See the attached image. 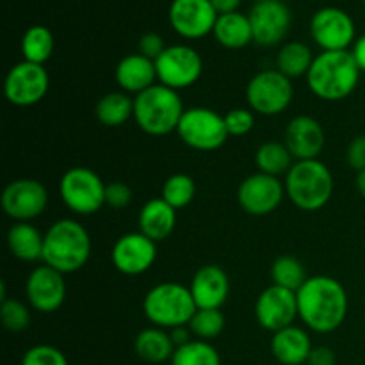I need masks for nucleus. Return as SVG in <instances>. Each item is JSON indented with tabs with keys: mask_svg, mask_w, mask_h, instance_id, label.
I'll return each mask as SVG.
<instances>
[{
	"mask_svg": "<svg viewBox=\"0 0 365 365\" xmlns=\"http://www.w3.org/2000/svg\"><path fill=\"white\" fill-rule=\"evenodd\" d=\"M298 317L316 334H331L344 324L349 298L344 285L327 274L307 278L296 291Z\"/></svg>",
	"mask_w": 365,
	"mask_h": 365,
	"instance_id": "obj_1",
	"label": "nucleus"
},
{
	"mask_svg": "<svg viewBox=\"0 0 365 365\" xmlns=\"http://www.w3.org/2000/svg\"><path fill=\"white\" fill-rule=\"evenodd\" d=\"M360 75L362 71L351 50H339L317 53L305 78L309 89L319 100L341 102L355 91Z\"/></svg>",
	"mask_w": 365,
	"mask_h": 365,
	"instance_id": "obj_2",
	"label": "nucleus"
},
{
	"mask_svg": "<svg viewBox=\"0 0 365 365\" xmlns=\"http://www.w3.org/2000/svg\"><path fill=\"white\" fill-rule=\"evenodd\" d=\"M91 248V237L84 225L64 217L50 225L45 232L43 264L63 274L77 273L88 264Z\"/></svg>",
	"mask_w": 365,
	"mask_h": 365,
	"instance_id": "obj_3",
	"label": "nucleus"
},
{
	"mask_svg": "<svg viewBox=\"0 0 365 365\" xmlns=\"http://www.w3.org/2000/svg\"><path fill=\"white\" fill-rule=\"evenodd\" d=\"M285 196L303 212L321 210L334 195V175L319 159L296 160L285 175Z\"/></svg>",
	"mask_w": 365,
	"mask_h": 365,
	"instance_id": "obj_4",
	"label": "nucleus"
},
{
	"mask_svg": "<svg viewBox=\"0 0 365 365\" xmlns=\"http://www.w3.org/2000/svg\"><path fill=\"white\" fill-rule=\"evenodd\" d=\"M184 113L178 91L168 86L155 84L134 96V121L148 135L163 138L177 132Z\"/></svg>",
	"mask_w": 365,
	"mask_h": 365,
	"instance_id": "obj_5",
	"label": "nucleus"
},
{
	"mask_svg": "<svg viewBox=\"0 0 365 365\" xmlns=\"http://www.w3.org/2000/svg\"><path fill=\"white\" fill-rule=\"evenodd\" d=\"M198 310L192 299L191 289L178 282H163L146 292L143 299V312L146 319L163 330L187 327Z\"/></svg>",
	"mask_w": 365,
	"mask_h": 365,
	"instance_id": "obj_6",
	"label": "nucleus"
},
{
	"mask_svg": "<svg viewBox=\"0 0 365 365\" xmlns=\"http://www.w3.org/2000/svg\"><path fill=\"white\" fill-rule=\"evenodd\" d=\"M106 185L98 173L84 166L64 171L59 195L64 205L78 216H91L106 205Z\"/></svg>",
	"mask_w": 365,
	"mask_h": 365,
	"instance_id": "obj_7",
	"label": "nucleus"
},
{
	"mask_svg": "<svg viewBox=\"0 0 365 365\" xmlns=\"http://www.w3.org/2000/svg\"><path fill=\"white\" fill-rule=\"evenodd\" d=\"M294 98V86L289 77L274 68L262 70L250 78L246 100L253 113L260 116H278L285 113Z\"/></svg>",
	"mask_w": 365,
	"mask_h": 365,
	"instance_id": "obj_8",
	"label": "nucleus"
},
{
	"mask_svg": "<svg viewBox=\"0 0 365 365\" xmlns=\"http://www.w3.org/2000/svg\"><path fill=\"white\" fill-rule=\"evenodd\" d=\"M178 138L185 146L198 152L220 150L230 138L225 125V116L209 107L185 109L177 128Z\"/></svg>",
	"mask_w": 365,
	"mask_h": 365,
	"instance_id": "obj_9",
	"label": "nucleus"
},
{
	"mask_svg": "<svg viewBox=\"0 0 365 365\" xmlns=\"http://www.w3.org/2000/svg\"><path fill=\"white\" fill-rule=\"evenodd\" d=\"M159 84L180 91L191 88L203 73V59L192 46L171 45L155 59Z\"/></svg>",
	"mask_w": 365,
	"mask_h": 365,
	"instance_id": "obj_10",
	"label": "nucleus"
},
{
	"mask_svg": "<svg viewBox=\"0 0 365 365\" xmlns=\"http://www.w3.org/2000/svg\"><path fill=\"white\" fill-rule=\"evenodd\" d=\"M310 36L321 52H339L355 45L356 27L344 9L327 6L316 11L310 18Z\"/></svg>",
	"mask_w": 365,
	"mask_h": 365,
	"instance_id": "obj_11",
	"label": "nucleus"
},
{
	"mask_svg": "<svg viewBox=\"0 0 365 365\" xmlns=\"http://www.w3.org/2000/svg\"><path fill=\"white\" fill-rule=\"evenodd\" d=\"M2 210L14 223H31L41 216L48 205V191L34 178H18L4 187Z\"/></svg>",
	"mask_w": 365,
	"mask_h": 365,
	"instance_id": "obj_12",
	"label": "nucleus"
},
{
	"mask_svg": "<svg viewBox=\"0 0 365 365\" xmlns=\"http://www.w3.org/2000/svg\"><path fill=\"white\" fill-rule=\"evenodd\" d=\"M50 89V75L43 64L21 63L14 64L4 81V95L7 102L16 107H31L41 102Z\"/></svg>",
	"mask_w": 365,
	"mask_h": 365,
	"instance_id": "obj_13",
	"label": "nucleus"
},
{
	"mask_svg": "<svg viewBox=\"0 0 365 365\" xmlns=\"http://www.w3.org/2000/svg\"><path fill=\"white\" fill-rule=\"evenodd\" d=\"M285 198V185L278 177L266 173L250 175L239 184L237 202L250 216H269L282 205Z\"/></svg>",
	"mask_w": 365,
	"mask_h": 365,
	"instance_id": "obj_14",
	"label": "nucleus"
},
{
	"mask_svg": "<svg viewBox=\"0 0 365 365\" xmlns=\"http://www.w3.org/2000/svg\"><path fill=\"white\" fill-rule=\"evenodd\" d=\"M217 16L210 0H173L168 11L171 29L184 39H202L212 34Z\"/></svg>",
	"mask_w": 365,
	"mask_h": 365,
	"instance_id": "obj_15",
	"label": "nucleus"
},
{
	"mask_svg": "<svg viewBox=\"0 0 365 365\" xmlns=\"http://www.w3.org/2000/svg\"><path fill=\"white\" fill-rule=\"evenodd\" d=\"M253 31V43L260 46H277L291 31V9L282 0L257 2L248 14Z\"/></svg>",
	"mask_w": 365,
	"mask_h": 365,
	"instance_id": "obj_16",
	"label": "nucleus"
},
{
	"mask_svg": "<svg viewBox=\"0 0 365 365\" xmlns=\"http://www.w3.org/2000/svg\"><path fill=\"white\" fill-rule=\"evenodd\" d=\"M255 317L257 323L271 334H277L284 328L292 327L296 317H298L296 292L271 284L257 298Z\"/></svg>",
	"mask_w": 365,
	"mask_h": 365,
	"instance_id": "obj_17",
	"label": "nucleus"
},
{
	"mask_svg": "<svg viewBox=\"0 0 365 365\" xmlns=\"http://www.w3.org/2000/svg\"><path fill=\"white\" fill-rule=\"evenodd\" d=\"M25 298H27L31 309L38 310V312H56L66 299L64 274L46 264L34 267L25 282Z\"/></svg>",
	"mask_w": 365,
	"mask_h": 365,
	"instance_id": "obj_18",
	"label": "nucleus"
},
{
	"mask_svg": "<svg viewBox=\"0 0 365 365\" xmlns=\"http://www.w3.org/2000/svg\"><path fill=\"white\" fill-rule=\"evenodd\" d=\"M110 260L121 274L139 277L155 264L157 242L141 232L125 234L114 242Z\"/></svg>",
	"mask_w": 365,
	"mask_h": 365,
	"instance_id": "obj_19",
	"label": "nucleus"
},
{
	"mask_svg": "<svg viewBox=\"0 0 365 365\" xmlns=\"http://www.w3.org/2000/svg\"><path fill=\"white\" fill-rule=\"evenodd\" d=\"M284 143L292 153L294 160H310L321 155L327 143L324 128L316 118L299 114L285 127Z\"/></svg>",
	"mask_w": 365,
	"mask_h": 365,
	"instance_id": "obj_20",
	"label": "nucleus"
},
{
	"mask_svg": "<svg viewBox=\"0 0 365 365\" xmlns=\"http://www.w3.org/2000/svg\"><path fill=\"white\" fill-rule=\"evenodd\" d=\"M189 289L198 309H221L230 294V278L223 267L209 264L196 271Z\"/></svg>",
	"mask_w": 365,
	"mask_h": 365,
	"instance_id": "obj_21",
	"label": "nucleus"
},
{
	"mask_svg": "<svg viewBox=\"0 0 365 365\" xmlns=\"http://www.w3.org/2000/svg\"><path fill=\"white\" fill-rule=\"evenodd\" d=\"M114 78H116L121 91L134 96L159 82L157 81L155 61L141 56L139 52L125 56L118 63L116 70H114Z\"/></svg>",
	"mask_w": 365,
	"mask_h": 365,
	"instance_id": "obj_22",
	"label": "nucleus"
},
{
	"mask_svg": "<svg viewBox=\"0 0 365 365\" xmlns=\"http://www.w3.org/2000/svg\"><path fill=\"white\" fill-rule=\"evenodd\" d=\"M312 349L314 346L310 335L296 324L277 331L271 339V353L282 365L307 364Z\"/></svg>",
	"mask_w": 365,
	"mask_h": 365,
	"instance_id": "obj_23",
	"label": "nucleus"
},
{
	"mask_svg": "<svg viewBox=\"0 0 365 365\" xmlns=\"http://www.w3.org/2000/svg\"><path fill=\"white\" fill-rule=\"evenodd\" d=\"M177 225V209L163 198H152L139 210L138 227L141 234L159 242L170 237Z\"/></svg>",
	"mask_w": 365,
	"mask_h": 365,
	"instance_id": "obj_24",
	"label": "nucleus"
},
{
	"mask_svg": "<svg viewBox=\"0 0 365 365\" xmlns=\"http://www.w3.org/2000/svg\"><path fill=\"white\" fill-rule=\"evenodd\" d=\"M45 234L31 223H14L7 232V248L14 259L21 262L43 260Z\"/></svg>",
	"mask_w": 365,
	"mask_h": 365,
	"instance_id": "obj_25",
	"label": "nucleus"
},
{
	"mask_svg": "<svg viewBox=\"0 0 365 365\" xmlns=\"http://www.w3.org/2000/svg\"><path fill=\"white\" fill-rule=\"evenodd\" d=\"M212 34L216 41L228 50H241L253 41V31L248 14H242L239 11L220 14Z\"/></svg>",
	"mask_w": 365,
	"mask_h": 365,
	"instance_id": "obj_26",
	"label": "nucleus"
},
{
	"mask_svg": "<svg viewBox=\"0 0 365 365\" xmlns=\"http://www.w3.org/2000/svg\"><path fill=\"white\" fill-rule=\"evenodd\" d=\"M135 355L148 364H164L171 360L173 356L175 346L173 339L168 334V330L163 328H145L138 334L134 342Z\"/></svg>",
	"mask_w": 365,
	"mask_h": 365,
	"instance_id": "obj_27",
	"label": "nucleus"
},
{
	"mask_svg": "<svg viewBox=\"0 0 365 365\" xmlns=\"http://www.w3.org/2000/svg\"><path fill=\"white\" fill-rule=\"evenodd\" d=\"M95 116L103 127H121L134 118V98L125 91L107 93L96 102Z\"/></svg>",
	"mask_w": 365,
	"mask_h": 365,
	"instance_id": "obj_28",
	"label": "nucleus"
},
{
	"mask_svg": "<svg viewBox=\"0 0 365 365\" xmlns=\"http://www.w3.org/2000/svg\"><path fill=\"white\" fill-rule=\"evenodd\" d=\"M316 56L312 53L309 45L302 41H289L280 46L277 53V70L285 77L302 78L307 77L310 71Z\"/></svg>",
	"mask_w": 365,
	"mask_h": 365,
	"instance_id": "obj_29",
	"label": "nucleus"
},
{
	"mask_svg": "<svg viewBox=\"0 0 365 365\" xmlns=\"http://www.w3.org/2000/svg\"><path fill=\"white\" fill-rule=\"evenodd\" d=\"M294 163V157L284 141H266L255 152V164L259 171L271 177L280 178L282 175H287Z\"/></svg>",
	"mask_w": 365,
	"mask_h": 365,
	"instance_id": "obj_30",
	"label": "nucleus"
},
{
	"mask_svg": "<svg viewBox=\"0 0 365 365\" xmlns=\"http://www.w3.org/2000/svg\"><path fill=\"white\" fill-rule=\"evenodd\" d=\"M53 48H56V39H53L52 31L45 25H32L24 32V38H21L24 61L45 66L46 61L52 57Z\"/></svg>",
	"mask_w": 365,
	"mask_h": 365,
	"instance_id": "obj_31",
	"label": "nucleus"
},
{
	"mask_svg": "<svg viewBox=\"0 0 365 365\" xmlns=\"http://www.w3.org/2000/svg\"><path fill=\"white\" fill-rule=\"evenodd\" d=\"M271 280L278 287L289 289V291H298L307 282L305 266L292 255H280L271 264Z\"/></svg>",
	"mask_w": 365,
	"mask_h": 365,
	"instance_id": "obj_32",
	"label": "nucleus"
},
{
	"mask_svg": "<svg viewBox=\"0 0 365 365\" xmlns=\"http://www.w3.org/2000/svg\"><path fill=\"white\" fill-rule=\"evenodd\" d=\"M170 362L171 365H221V356L210 342L195 339L178 346Z\"/></svg>",
	"mask_w": 365,
	"mask_h": 365,
	"instance_id": "obj_33",
	"label": "nucleus"
},
{
	"mask_svg": "<svg viewBox=\"0 0 365 365\" xmlns=\"http://www.w3.org/2000/svg\"><path fill=\"white\" fill-rule=\"evenodd\" d=\"M195 196L196 182L185 173H175L168 177L163 184V192H160V198L177 210L187 207L195 200Z\"/></svg>",
	"mask_w": 365,
	"mask_h": 365,
	"instance_id": "obj_34",
	"label": "nucleus"
},
{
	"mask_svg": "<svg viewBox=\"0 0 365 365\" xmlns=\"http://www.w3.org/2000/svg\"><path fill=\"white\" fill-rule=\"evenodd\" d=\"M225 316L221 309H198L187 328L200 341H214L225 330Z\"/></svg>",
	"mask_w": 365,
	"mask_h": 365,
	"instance_id": "obj_35",
	"label": "nucleus"
},
{
	"mask_svg": "<svg viewBox=\"0 0 365 365\" xmlns=\"http://www.w3.org/2000/svg\"><path fill=\"white\" fill-rule=\"evenodd\" d=\"M0 317L7 331L20 334L27 330L31 324V305H25L20 299L6 298L0 305Z\"/></svg>",
	"mask_w": 365,
	"mask_h": 365,
	"instance_id": "obj_36",
	"label": "nucleus"
},
{
	"mask_svg": "<svg viewBox=\"0 0 365 365\" xmlns=\"http://www.w3.org/2000/svg\"><path fill=\"white\" fill-rule=\"evenodd\" d=\"M20 365H68V360L56 346L36 344L24 353Z\"/></svg>",
	"mask_w": 365,
	"mask_h": 365,
	"instance_id": "obj_37",
	"label": "nucleus"
},
{
	"mask_svg": "<svg viewBox=\"0 0 365 365\" xmlns=\"http://www.w3.org/2000/svg\"><path fill=\"white\" fill-rule=\"evenodd\" d=\"M225 125H227L228 135L241 138V135L250 134L255 127V113L252 109L237 107L225 114Z\"/></svg>",
	"mask_w": 365,
	"mask_h": 365,
	"instance_id": "obj_38",
	"label": "nucleus"
},
{
	"mask_svg": "<svg viewBox=\"0 0 365 365\" xmlns=\"http://www.w3.org/2000/svg\"><path fill=\"white\" fill-rule=\"evenodd\" d=\"M132 202V189L125 182H110L106 185V205L110 209H125Z\"/></svg>",
	"mask_w": 365,
	"mask_h": 365,
	"instance_id": "obj_39",
	"label": "nucleus"
},
{
	"mask_svg": "<svg viewBox=\"0 0 365 365\" xmlns=\"http://www.w3.org/2000/svg\"><path fill=\"white\" fill-rule=\"evenodd\" d=\"M166 50V45H164V39L163 36L157 34V32H146L139 38L138 43V52L141 56L148 57V59L155 61L160 53Z\"/></svg>",
	"mask_w": 365,
	"mask_h": 365,
	"instance_id": "obj_40",
	"label": "nucleus"
},
{
	"mask_svg": "<svg viewBox=\"0 0 365 365\" xmlns=\"http://www.w3.org/2000/svg\"><path fill=\"white\" fill-rule=\"evenodd\" d=\"M346 160H348V166L356 173L365 170V134L351 139L346 150Z\"/></svg>",
	"mask_w": 365,
	"mask_h": 365,
	"instance_id": "obj_41",
	"label": "nucleus"
},
{
	"mask_svg": "<svg viewBox=\"0 0 365 365\" xmlns=\"http://www.w3.org/2000/svg\"><path fill=\"white\" fill-rule=\"evenodd\" d=\"M337 359H335V353L331 351L330 348H324V346H319V348H314L312 353L309 356V365H335Z\"/></svg>",
	"mask_w": 365,
	"mask_h": 365,
	"instance_id": "obj_42",
	"label": "nucleus"
},
{
	"mask_svg": "<svg viewBox=\"0 0 365 365\" xmlns=\"http://www.w3.org/2000/svg\"><path fill=\"white\" fill-rule=\"evenodd\" d=\"M242 0H210V4L214 6L217 14H228L239 11Z\"/></svg>",
	"mask_w": 365,
	"mask_h": 365,
	"instance_id": "obj_43",
	"label": "nucleus"
},
{
	"mask_svg": "<svg viewBox=\"0 0 365 365\" xmlns=\"http://www.w3.org/2000/svg\"><path fill=\"white\" fill-rule=\"evenodd\" d=\"M351 53L353 57H355L356 64H359L360 71L365 73V34L360 36V38H356L355 45L351 46Z\"/></svg>",
	"mask_w": 365,
	"mask_h": 365,
	"instance_id": "obj_44",
	"label": "nucleus"
},
{
	"mask_svg": "<svg viewBox=\"0 0 365 365\" xmlns=\"http://www.w3.org/2000/svg\"><path fill=\"white\" fill-rule=\"evenodd\" d=\"M189 334H191V331L185 330V327L170 330V335H171V339H173V342H175V346H177V348H178V346H182V344H185V342L191 341V339H189Z\"/></svg>",
	"mask_w": 365,
	"mask_h": 365,
	"instance_id": "obj_45",
	"label": "nucleus"
},
{
	"mask_svg": "<svg viewBox=\"0 0 365 365\" xmlns=\"http://www.w3.org/2000/svg\"><path fill=\"white\" fill-rule=\"evenodd\" d=\"M356 191H359L360 196L365 200V170L356 173Z\"/></svg>",
	"mask_w": 365,
	"mask_h": 365,
	"instance_id": "obj_46",
	"label": "nucleus"
},
{
	"mask_svg": "<svg viewBox=\"0 0 365 365\" xmlns=\"http://www.w3.org/2000/svg\"><path fill=\"white\" fill-rule=\"evenodd\" d=\"M253 2H255V4H257V2H266V0H253Z\"/></svg>",
	"mask_w": 365,
	"mask_h": 365,
	"instance_id": "obj_47",
	"label": "nucleus"
},
{
	"mask_svg": "<svg viewBox=\"0 0 365 365\" xmlns=\"http://www.w3.org/2000/svg\"><path fill=\"white\" fill-rule=\"evenodd\" d=\"M362 2H364V6H365V0H362Z\"/></svg>",
	"mask_w": 365,
	"mask_h": 365,
	"instance_id": "obj_48",
	"label": "nucleus"
}]
</instances>
